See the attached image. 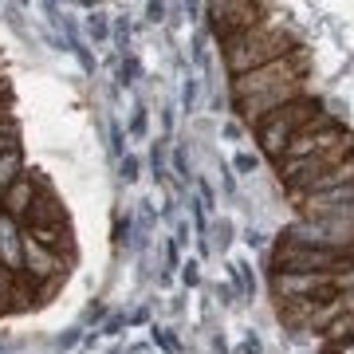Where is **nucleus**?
<instances>
[{
	"label": "nucleus",
	"instance_id": "nucleus-1",
	"mask_svg": "<svg viewBox=\"0 0 354 354\" xmlns=\"http://www.w3.org/2000/svg\"><path fill=\"white\" fill-rule=\"evenodd\" d=\"M299 48H304L299 36H291L288 28L272 24V20H260L248 32H236V36L221 39V59H225L228 79H241L248 71H256V67L276 64V59H283V55H291Z\"/></svg>",
	"mask_w": 354,
	"mask_h": 354
},
{
	"label": "nucleus",
	"instance_id": "nucleus-2",
	"mask_svg": "<svg viewBox=\"0 0 354 354\" xmlns=\"http://www.w3.org/2000/svg\"><path fill=\"white\" fill-rule=\"evenodd\" d=\"M307 79V48L291 51L276 64H264L248 71L241 79H228V99L244 102V99H260V95H276V91H304Z\"/></svg>",
	"mask_w": 354,
	"mask_h": 354
},
{
	"label": "nucleus",
	"instance_id": "nucleus-3",
	"mask_svg": "<svg viewBox=\"0 0 354 354\" xmlns=\"http://www.w3.org/2000/svg\"><path fill=\"white\" fill-rule=\"evenodd\" d=\"M315 114H319V102L304 95V99H295V102H288V106L272 111L268 118H260V122L252 127L256 130V142H260V153L272 158V162H279V158L288 153L291 138H295V134H299Z\"/></svg>",
	"mask_w": 354,
	"mask_h": 354
},
{
	"label": "nucleus",
	"instance_id": "nucleus-4",
	"mask_svg": "<svg viewBox=\"0 0 354 354\" xmlns=\"http://www.w3.org/2000/svg\"><path fill=\"white\" fill-rule=\"evenodd\" d=\"M354 209V181L351 185H335V189H319V193H304L299 197V216L319 221V216H335Z\"/></svg>",
	"mask_w": 354,
	"mask_h": 354
},
{
	"label": "nucleus",
	"instance_id": "nucleus-5",
	"mask_svg": "<svg viewBox=\"0 0 354 354\" xmlns=\"http://www.w3.org/2000/svg\"><path fill=\"white\" fill-rule=\"evenodd\" d=\"M32 174V169H28ZM32 181H36V197H32V209H28V221L24 228H51V225H67V209L59 205V197H55V189H51L48 181L39 174H32Z\"/></svg>",
	"mask_w": 354,
	"mask_h": 354
},
{
	"label": "nucleus",
	"instance_id": "nucleus-6",
	"mask_svg": "<svg viewBox=\"0 0 354 354\" xmlns=\"http://www.w3.org/2000/svg\"><path fill=\"white\" fill-rule=\"evenodd\" d=\"M32 197H36V181H32V174H24V177L12 185V189L0 193V213L24 225V221H28V209H32Z\"/></svg>",
	"mask_w": 354,
	"mask_h": 354
},
{
	"label": "nucleus",
	"instance_id": "nucleus-7",
	"mask_svg": "<svg viewBox=\"0 0 354 354\" xmlns=\"http://www.w3.org/2000/svg\"><path fill=\"white\" fill-rule=\"evenodd\" d=\"M28 174V165H24V146H12V150H4L0 153V193L4 189H12L16 181Z\"/></svg>",
	"mask_w": 354,
	"mask_h": 354
},
{
	"label": "nucleus",
	"instance_id": "nucleus-8",
	"mask_svg": "<svg viewBox=\"0 0 354 354\" xmlns=\"http://www.w3.org/2000/svg\"><path fill=\"white\" fill-rule=\"evenodd\" d=\"M87 36L95 39V44H106V39H111V16L95 8V12L87 16Z\"/></svg>",
	"mask_w": 354,
	"mask_h": 354
},
{
	"label": "nucleus",
	"instance_id": "nucleus-9",
	"mask_svg": "<svg viewBox=\"0 0 354 354\" xmlns=\"http://www.w3.org/2000/svg\"><path fill=\"white\" fill-rule=\"evenodd\" d=\"M12 146H20V122L8 114V118H0V153L12 150Z\"/></svg>",
	"mask_w": 354,
	"mask_h": 354
},
{
	"label": "nucleus",
	"instance_id": "nucleus-10",
	"mask_svg": "<svg viewBox=\"0 0 354 354\" xmlns=\"http://www.w3.org/2000/svg\"><path fill=\"white\" fill-rule=\"evenodd\" d=\"M111 32H114V44H118V51L127 55V44H130V20H122V16H111Z\"/></svg>",
	"mask_w": 354,
	"mask_h": 354
},
{
	"label": "nucleus",
	"instance_id": "nucleus-11",
	"mask_svg": "<svg viewBox=\"0 0 354 354\" xmlns=\"http://www.w3.org/2000/svg\"><path fill=\"white\" fill-rule=\"evenodd\" d=\"M213 236H216V241L209 244V248H213V252H225L228 244H232V225H228V221H216V225H213Z\"/></svg>",
	"mask_w": 354,
	"mask_h": 354
},
{
	"label": "nucleus",
	"instance_id": "nucleus-12",
	"mask_svg": "<svg viewBox=\"0 0 354 354\" xmlns=\"http://www.w3.org/2000/svg\"><path fill=\"white\" fill-rule=\"evenodd\" d=\"M134 75H138V59H134V55H122V64H118V83H122V87H130V83H134Z\"/></svg>",
	"mask_w": 354,
	"mask_h": 354
},
{
	"label": "nucleus",
	"instance_id": "nucleus-13",
	"mask_svg": "<svg viewBox=\"0 0 354 354\" xmlns=\"http://www.w3.org/2000/svg\"><path fill=\"white\" fill-rule=\"evenodd\" d=\"M150 342H153V346H162L165 354H177V339H174L165 327H153V330H150Z\"/></svg>",
	"mask_w": 354,
	"mask_h": 354
},
{
	"label": "nucleus",
	"instance_id": "nucleus-14",
	"mask_svg": "<svg viewBox=\"0 0 354 354\" xmlns=\"http://www.w3.org/2000/svg\"><path fill=\"white\" fill-rule=\"evenodd\" d=\"M150 165H153V177H158V181H165V142H153Z\"/></svg>",
	"mask_w": 354,
	"mask_h": 354
},
{
	"label": "nucleus",
	"instance_id": "nucleus-15",
	"mask_svg": "<svg viewBox=\"0 0 354 354\" xmlns=\"http://www.w3.org/2000/svg\"><path fill=\"white\" fill-rule=\"evenodd\" d=\"M118 169H122V181H127V185H134V181H138L142 162L134 158V153H122V165H118Z\"/></svg>",
	"mask_w": 354,
	"mask_h": 354
},
{
	"label": "nucleus",
	"instance_id": "nucleus-16",
	"mask_svg": "<svg viewBox=\"0 0 354 354\" xmlns=\"http://www.w3.org/2000/svg\"><path fill=\"white\" fill-rule=\"evenodd\" d=\"M181 283H185V288H197V283H201V264H197V260H185V264H181Z\"/></svg>",
	"mask_w": 354,
	"mask_h": 354
},
{
	"label": "nucleus",
	"instance_id": "nucleus-17",
	"mask_svg": "<svg viewBox=\"0 0 354 354\" xmlns=\"http://www.w3.org/2000/svg\"><path fill=\"white\" fill-rule=\"evenodd\" d=\"M174 174L181 177V181H193V169H189V158H185V150H174Z\"/></svg>",
	"mask_w": 354,
	"mask_h": 354
},
{
	"label": "nucleus",
	"instance_id": "nucleus-18",
	"mask_svg": "<svg viewBox=\"0 0 354 354\" xmlns=\"http://www.w3.org/2000/svg\"><path fill=\"white\" fill-rule=\"evenodd\" d=\"M232 165H236L241 174H256V169H260V158H256V153H248V150H241Z\"/></svg>",
	"mask_w": 354,
	"mask_h": 354
},
{
	"label": "nucleus",
	"instance_id": "nucleus-19",
	"mask_svg": "<svg viewBox=\"0 0 354 354\" xmlns=\"http://www.w3.org/2000/svg\"><path fill=\"white\" fill-rule=\"evenodd\" d=\"M181 106H185V111L197 106V79H185V87H181Z\"/></svg>",
	"mask_w": 354,
	"mask_h": 354
},
{
	"label": "nucleus",
	"instance_id": "nucleus-20",
	"mask_svg": "<svg viewBox=\"0 0 354 354\" xmlns=\"http://www.w3.org/2000/svg\"><path fill=\"white\" fill-rule=\"evenodd\" d=\"M146 134V111H134V118H130V138H142Z\"/></svg>",
	"mask_w": 354,
	"mask_h": 354
},
{
	"label": "nucleus",
	"instance_id": "nucleus-21",
	"mask_svg": "<svg viewBox=\"0 0 354 354\" xmlns=\"http://www.w3.org/2000/svg\"><path fill=\"white\" fill-rule=\"evenodd\" d=\"M83 339V330H67V335H59V339H55V346H59V351H71V346H75V342Z\"/></svg>",
	"mask_w": 354,
	"mask_h": 354
},
{
	"label": "nucleus",
	"instance_id": "nucleus-22",
	"mask_svg": "<svg viewBox=\"0 0 354 354\" xmlns=\"http://www.w3.org/2000/svg\"><path fill=\"white\" fill-rule=\"evenodd\" d=\"M244 244H248V248H264L268 236L260 232V228H248V232H244Z\"/></svg>",
	"mask_w": 354,
	"mask_h": 354
},
{
	"label": "nucleus",
	"instance_id": "nucleus-23",
	"mask_svg": "<svg viewBox=\"0 0 354 354\" xmlns=\"http://www.w3.org/2000/svg\"><path fill=\"white\" fill-rule=\"evenodd\" d=\"M165 12H169L165 4H146V20H150V24H162V20H165Z\"/></svg>",
	"mask_w": 354,
	"mask_h": 354
},
{
	"label": "nucleus",
	"instance_id": "nucleus-24",
	"mask_svg": "<svg viewBox=\"0 0 354 354\" xmlns=\"http://www.w3.org/2000/svg\"><path fill=\"white\" fill-rule=\"evenodd\" d=\"M122 323H127V315H111V319H106V327H102L99 335H118V330H122Z\"/></svg>",
	"mask_w": 354,
	"mask_h": 354
},
{
	"label": "nucleus",
	"instance_id": "nucleus-25",
	"mask_svg": "<svg viewBox=\"0 0 354 354\" xmlns=\"http://www.w3.org/2000/svg\"><path fill=\"white\" fill-rule=\"evenodd\" d=\"M111 150L114 158H122V127H111Z\"/></svg>",
	"mask_w": 354,
	"mask_h": 354
},
{
	"label": "nucleus",
	"instance_id": "nucleus-26",
	"mask_svg": "<svg viewBox=\"0 0 354 354\" xmlns=\"http://www.w3.org/2000/svg\"><path fill=\"white\" fill-rule=\"evenodd\" d=\"M16 279H20V276H8V272L0 268V295H8V291L16 288Z\"/></svg>",
	"mask_w": 354,
	"mask_h": 354
},
{
	"label": "nucleus",
	"instance_id": "nucleus-27",
	"mask_svg": "<svg viewBox=\"0 0 354 354\" xmlns=\"http://www.w3.org/2000/svg\"><path fill=\"white\" fill-rule=\"evenodd\" d=\"M225 138H232V142L244 138V127H241V122H228V127H225Z\"/></svg>",
	"mask_w": 354,
	"mask_h": 354
},
{
	"label": "nucleus",
	"instance_id": "nucleus-28",
	"mask_svg": "<svg viewBox=\"0 0 354 354\" xmlns=\"http://www.w3.org/2000/svg\"><path fill=\"white\" fill-rule=\"evenodd\" d=\"M177 244H189V225H185V221L177 225Z\"/></svg>",
	"mask_w": 354,
	"mask_h": 354
},
{
	"label": "nucleus",
	"instance_id": "nucleus-29",
	"mask_svg": "<svg viewBox=\"0 0 354 354\" xmlns=\"http://www.w3.org/2000/svg\"><path fill=\"white\" fill-rule=\"evenodd\" d=\"M130 354H153V351L146 346V342H138V346H130Z\"/></svg>",
	"mask_w": 354,
	"mask_h": 354
},
{
	"label": "nucleus",
	"instance_id": "nucleus-30",
	"mask_svg": "<svg viewBox=\"0 0 354 354\" xmlns=\"http://www.w3.org/2000/svg\"><path fill=\"white\" fill-rule=\"evenodd\" d=\"M346 342H354V311H351V339H346Z\"/></svg>",
	"mask_w": 354,
	"mask_h": 354
},
{
	"label": "nucleus",
	"instance_id": "nucleus-31",
	"mask_svg": "<svg viewBox=\"0 0 354 354\" xmlns=\"http://www.w3.org/2000/svg\"><path fill=\"white\" fill-rule=\"evenodd\" d=\"M106 354H122V351H106Z\"/></svg>",
	"mask_w": 354,
	"mask_h": 354
}]
</instances>
